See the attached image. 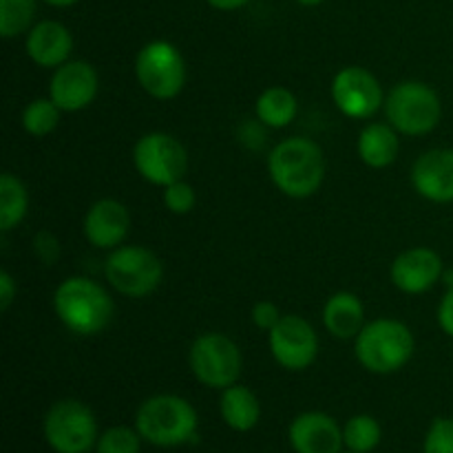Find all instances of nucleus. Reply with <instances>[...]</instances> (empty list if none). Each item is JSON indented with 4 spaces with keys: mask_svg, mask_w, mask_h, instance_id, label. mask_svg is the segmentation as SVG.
<instances>
[{
    "mask_svg": "<svg viewBox=\"0 0 453 453\" xmlns=\"http://www.w3.org/2000/svg\"><path fill=\"white\" fill-rule=\"evenodd\" d=\"M380 438H383V429L379 420L370 414L352 416L343 427V442L348 451L372 453L380 445Z\"/></svg>",
    "mask_w": 453,
    "mask_h": 453,
    "instance_id": "obj_24",
    "label": "nucleus"
},
{
    "mask_svg": "<svg viewBox=\"0 0 453 453\" xmlns=\"http://www.w3.org/2000/svg\"><path fill=\"white\" fill-rule=\"evenodd\" d=\"M60 113L51 97H38L31 100L22 111V128L31 137H47L60 124Z\"/></svg>",
    "mask_w": 453,
    "mask_h": 453,
    "instance_id": "obj_25",
    "label": "nucleus"
},
{
    "mask_svg": "<svg viewBox=\"0 0 453 453\" xmlns=\"http://www.w3.org/2000/svg\"><path fill=\"white\" fill-rule=\"evenodd\" d=\"M199 416L186 398L177 394H157L146 398L135 414V429L144 442L155 447L186 445L197 436Z\"/></svg>",
    "mask_w": 453,
    "mask_h": 453,
    "instance_id": "obj_3",
    "label": "nucleus"
},
{
    "mask_svg": "<svg viewBox=\"0 0 453 453\" xmlns=\"http://www.w3.org/2000/svg\"><path fill=\"white\" fill-rule=\"evenodd\" d=\"M16 279L9 274V270H0V310H3V312H7V310L12 308V303L16 301Z\"/></svg>",
    "mask_w": 453,
    "mask_h": 453,
    "instance_id": "obj_34",
    "label": "nucleus"
},
{
    "mask_svg": "<svg viewBox=\"0 0 453 453\" xmlns=\"http://www.w3.org/2000/svg\"><path fill=\"white\" fill-rule=\"evenodd\" d=\"M288 438L295 453H341L343 427L326 411H303L292 420Z\"/></svg>",
    "mask_w": 453,
    "mask_h": 453,
    "instance_id": "obj_16",
    "label": "nucleus"
},
{
    "mask_svg": "<svg viewBox=\"0 0 453 453\" xmlns=\"http://www.w3.org/2000/svg\"><path fill=\"white\" fill-rule=\"evenodd\" d=\"M31 246H34V255L38 257V261L42 265H56L58 261H60L62 246L60 242H58L56 234L49 233V230H38V233L34 234Z\"/></svg>",
    "mask_w": 453,
    "mask_h": 453,
    "instance_id": "obj_30",
    "label": "nucleus"
},
{
    "mask_svg": "<svg viewBox=\"0 0 453 453\" xmlns=\"http://www.w3.org/2000/svg\"><path fill=\"white\" fill-rule=\"evenodd\" d=\"M385 118L401 135L423 137L442 119L441 96L420 80L398 82L385 96Z\"/></svg>",
    "mask_w": 453,
    "mask_h": 453,
    "instance_id": "obj_5",
    "label": "nucleus"
},
{
    "mask_svg": "<svg viewBox=\"0 0 453 453\" xmlns=\"http://www.w3.org/2000/svg\"><path fill=\"white\" fill-rule=\"evenodd\" d=\"M29 211V193L13 173L0 175V230L9 233L22 224Z\"/></svg>",
    "mask_w": 453,
    "mask_h": 453,
    "instance_id": "obj_23",
    "label": "nucleus"
},
{
    "mask_svg": "<svg viewBox=\"0 0 453 453\" xmlns=\"http://www.w3.org/2000/svg\"><path fill=\"white\" fill-rule=\"evenodd\" d=\"M336 109L349 119H370L385 104V91L379 78L365 66H343L330 84Z\"/></svg>",
    "mask_w": 453,
    "mask_h": 453,
    "instance_id": "obj_11",
    "label": "nucleus"
},
{
    "mask_svg": "<svg viewBox=\"0 0 453 453\" xmlns=\"http://www.w3.org/2000/svg\"><path fill=\"white\" fill-rule=\"evenodd\" d=\"M268 345L277 365L288 372L308 370L319 357L317 332L299 314H283L277 327L268 332Z\"/></svg>",
    "mask_w": 453,
    "mask_h": 453,
    "instance_id": "obj_12",
    "label": "nucleus"
},
{
    "mask_svg": "<svg viewBox=\"0 0 453 453\" xmlns=\"http://www.w3.org/2000/svg\"><path fill=\"white\" fill-rule=\"evenodd\" d=\"M164 206H166L168 212L173 215H188L190 211L197 203V195H195V188L186 180L175 181V184L166 186L164 188Z\"/></svg>",
    "mask_w": 453,
    "mask_h": 453,
    "instance_id": "obj_28",
    "label": "nucleus"
},
{
    "mask_svg": "<svg viewBox=\"0 0 453 453\" xmlns=\"http://www.w3.org/2000/svg\"><path fill=\"white\" fill-rule=\"evenodd\" d=\"M401 150L398 131L389 122H372L358 133L357 153L365 166L374 171L392 166Z\"/></svg>",
    "mask_w": 453,
    "mask_h": 453,
    "instance_id": "obj_20",
    "label": "nucleus"
},
{
    "mask_svg": "<svg viewBox=\"0 0 453 453\" xmlns=\"http://www.w3.org/2000/svg\"><path fill=\"white\" fill-rule=\"evenodd\" d=\"M348 453H357V451H348Z\"/></svg>",
    "mask_w": 453,
    "mask_h": 453,
    "instance_id": "obj_39",
    "label": "nucleus"
},
{
    "mask_svg": "<svg viewBox=\"0 0 453 453\" xmlns=\"http://www.w3.org/2000/svg\"><path fill=\"white\" fill-rule=\"evenodd\" d=\"M299 4H303V7H319V4H323L326 0H296Z\"/></svg>",
    "mask_w": 453,
    "mask_h": 453,
    "instance_id": "obj_37",
    "label": "nucleus"
},
{
    "mask_svg": "<svg viewBox=\"0 0 453 453\" xmlns=\"http://www.w3.org/2000/svg\"><path fill=\"white\" fill-rule=\"evenodd\" d=\"M25 51L34 65L42 66V69H58L71 60L73 35L58 20L35 22L27 31Z\"/></svg>",
    "mask_w": 453,
    "mask_h": 453,
    "instance_id": "obj_18",
    "label": "nucleus"
},
{
    "mask_svg": "<svg viewBox=\"0 0 453 453\" xmlns=\"http://www.w3.org/2000/svg\"><path fill=\"white\" fill-rule=\"evenodd\" d=\"M135 80L146 96L168 102L184 91L186 62L180 49L168 40H153L135 56Z\"/></svg>",
    "mask_w": 453,
    "mask_h": 453,
    "instance_id": "obj_7",
    "label": "nucleus"
},
{
    "mask_svg": "<svg viewBox=\"0 0 453 453\" xmlns=\"http://www.w3.org/2000/svg\"><path fill=\"white\" fill-rule=\"evenodd\" d=\"M206 3L217 12H237V9L246 7L250 0H206Z\"/></svg>",
    "mask_w": 453,
    "mask_h": 453,
    "instance_id": "obj_35",
    "label": "nucleus"
},
{
    "mask_svg": "<svg viewBox=\"0 0 453 453\" xmlns=\"http://www.w3.org/2000/svg\"><path fill=\"white\" fill-rule=\"evenodd\" d=\"M219 414L224 423L228 425L233 432L246 434L259 425L261 420V403L255 396V392L243 385H230V388L221 389L219 398Z\"/></svg>",
    "mask_w": 453,
    "mask_h": 453,
    "instance_id": "obj_21",
    "label": "nucleus"
},
{
    "mask_svg": "<svg viewBox=\"0 0 453 453\" xmlns=\"http://www.w3.org/2000/svg\"><path fill=\"white\" fill-rule=\"evenodd\" d=\"M411 186L434 203L453 202V149H432L411 166Z\"/></svg>",
    "mask_w": 453,
    "mask_h": 453,
    "instance_id": "obj_17",
    "label": "nucleus"
},
{
    "mask_svg": "<svg viewBox=\"0 0 453 453\" xmlns=\"http://www.w3.org/2000/svg\"><path fill=\"white\" fill-rule=\"evenodd\" d=\"M250 319L252 323H255V327H259L261 332H270L277 327V323L281 321L283 314L281 310L277 308V303H273V301H259V303H255V308H252Z\"/></svg>",
    "mask_w": 453,
    "mask_h": 453,
    "instance_id": "obj_31",
    "label": "nucleus"
},
{
    "mask_svg": "<svg viewBox=\"0 0 453 453\" xmlns=\"http://www.w3.org/2000/svg\"><path fill=\"white\" fill-rule=\"evenodd\" d=\"M104 274L115 292L128 299H144L162 286L164 264L149 248L122 243L106 257Z\"/></svg>",
    "mask_w": 453,
    "mask_h": 453,
    "instance_id": "obj_6",
    "label": "nucleus"
},
{
    "mask_svg": "<svg viewBox=\"0 0 453 453\" xmlns=\"http://www.w3.org/2000/svg\"><path fill=\"white\" fill-rule=\"evenodd\" d=\"M268 173L279 193L286 197H312L326 180L323 149L310 137H288L268 153Z\"/></svg>",
    "mask_w": 453,
    "mask_h": 453,
    "instance_id": "obj_1",
    "label": "nucleus"
},
{
    "mask_svg": "<svg viewBox=\"0 0 453 453\" xmlns=\"http://www.w3.org/2000/svg\"><path fill=\"white\" fill-rule=\"evenodd\" d=\"M53 310L75 336H97L109 327L115 305L109 292L88 277H69L53 292Z\"/></svg>",
    "mask_w": 453,
    "mask_h": 453,
    "instance_id": "obj_2",
    "label": "nucleus"
},
{
    "mask_svg": "<svg viewBox=\"0 0 453 453\" xmlns=\"http://www.w3.org/2000/svg\"><path fill=\"white\" fill-rule=\"evenodd\" d=\"M416 349L410 327L396 319H374L354 339V354L372 374H394L411 361Z\"/></svg>",
    "mask_w": 453,
    "mask_h": 453,
    "instance_id": "obj_4",
    "label": "nucleus"
},
{
    "mask_svg": "<svg viewBox=\"0 0 453 453\" xmlns=\"http://www.w3.org/2000/svg\"><path fill=\"white\" fill-rule=\"evenodd\" d=\"M100 88V78L91 62L69 60L58 66L49 82V97L65 113H78L93 104Z\"/></svg>",
    "mask_w": 453,
    "mask_h": 453,
    "instance_id": "obj_13",
    "label": "nucleus"
},
{
    "mask_svg": "<svg viewBox=\"0 0 453 453\" xmlns=\"http://www.w3.org/2000/svg\"><path fill=\"white\" fill-rule=\"evenodd\" d=\"M442 274H445L442 257L425 246L403 250L389 268V279L394 286L411 296L432 290L438 281H442Z\"/></svg>",
    "mask_w": 453,
    "mask_h": 453,
    "instance_id": "obj_14",
    "label": "nucleus"
},
{
    "mask_svg": "<svg viewBox=\"0 0 453 453\" xmlns=\"http://www.w3.org/2000/svg\"><path fill=\"white\" fill-rule=\"evenodd\" d=\"M35 0H0V35L18 38L34 27Z\"/></svg>",
    "mask_w": 453,
    "mask_h": 453,
    "instance_id": "obj_26",
    "label": "nucleus"
},
{
    "mask_svg": "<svg viewBox=\"0 0 453 453\" xmlns=\"http://www.w3.org/2000/svg\"><path fill=\"white\" fill-rule=\"evenodd\" d=\"M264 128H268V127H265V124H261L259 119H255V122H252V119L248 122L246 119V122H242V127H239V131H237L239 142H242L248 150H259L265 142Z\"/></svg>",
    "mask_w": 453,
    "mask_h": 453,
    "instance_id": "obj_32",
    "label": "nucleus"
},
{
    "mask_svg": "<svg viewBox=\"0 0 453 453\" xmlns=\"http://www.w3.org/2000/svg\"><path fill=\"white\" fill-rule=\"evenodd\" d=\"M188 365L203 388L226 389L242 376L243 357L230 336L221 332H206L190 345Z\"/></svg>",
    "mask_w": 453,
    "mask_h": 453,
    "instance_id": "obj_9",
    "label": "nucleus"
},
{
    "mask_svg": "<svg viewBox=\"0 0 453 453\" xmlns=\"http://www.w3.org/2000/svg\"><path fill=\"white\" fill-rule=\"evenodd\" d=\"M423 453H453V418H436L429 425Z\"/></svg>",
    "mask_w": 453,
    "mask_h": 453,
    "instance_id": "obj_29",
    "label": "nucleus"
},
{
    "mask_svg": "<svg viewBox=\"0 0 453 453\" xmlns=\"http://www.w3.org/2000/svg\"><path fill=\"white\" fill-rule=\"evenodd\" d=\"M47 4H51V7H58V9H65V7H73L78 0H44Z\"/></svg>",
    "mask_w": 453,
    "mask_h": 453,
    "instance_id": "obj_36",
    "label": "nucleus"
},
{
    "mask_svg": "<svg viewBox=\"0 0 453 453\" xmlns=\"http://www.w3.org/2000/svg\"><path fill=\"white\" fill-rule=\"evenodd\" d=\"M438 326L449 339H453V288H447L445 296L438 303Z\"/></svg>",
    "mask_w": 453,
    "mask_h": 453,
    "instance_id": "obj_33",
    "label": "nucleus"
},
{
    "mask_svg": "<svg viewBox=\"0 0 453 453\" xmlns=\"http://www.w3.org/2000/svg\"><path fill=\"white\" fill-rule=\"evenodd\" d=\"M44 441L56 453H88L97 445V420L91 407L65 398L49 407L44 416Z\"/></svg>",
    "mask_w": 453,
    "mask_h": 453,
    "instance_id": "obj_8",
    "label": "nucleus"
},
{
    "mask_svg": "<svg viewBox=\"0 0 453 453\" xmlns=\"http://www.w3.org/2000/svg\"><path fill=\"white\" fill-rule=\"evenodd\" d=\"M142 441L135 427H124V425H115L109 427L104 434H100L96 445V453H140Z\"/></svg>",
    "mask_w": 453,
    "mask_h": 453,
    "instance_id": "obj_27",
    "label": "nucleus"
},
{
    "mask_svg": "<svg viewBox=\"0 0 453 453\" xmlns=\"http://www.w3.org/2000/svg\"><path fill=\"white\" fill-rule=\"evenodd\" d=\"M323 326L339 341L357 339L365 327V305L354 292H334L323 305Z\"/></svg>",
    "mask_w": 453,
    "mask_h": 453,
    "instance_id": "obj_19",
    "label": "nucleus"
},
{
    "mask_svg": "<svg viewBox=\"0 0 453 453\" xmlns=\"http://www.w3.org/2000/svg\"><path fill=\"white\" fill-rule=\"evenodd\" d=\"M299 113V100L286 87H270L257 97L255 115L268 128L290 127Z\"/></svg>",
    "mask_w": 453,
    "mask_h": 453,
    "instance_id": "obj_22",
    "label": "nucleus"
},
{
    "mask_svg": "<svg viewBox=\"0 0 453 453\" xmlns=\"http://www.w3.org/2000/svg\"><path fill=\"white\" fill-rule=\"evenodd\" d=\"M131 230V212L118 199H97L82 221L84 239L97 250H115Z\"/></svg>",
    "mask_w": 453,
    "mask_h": 453,
    "instance_id": "obj_15",
    "label": "nucleus"
},
{
    "mask_svg": "<svg viewBox=\"0 0 453 453\" xmlns=\"http://www.w3.org/2000/svg\"><path fill=\"white\" fill-rule=\"evenodd\" d=\"M442 281L447 283V288H453V270H445V274H442Z\"/></svg>",
    "mask_w": 453,
    "mask_h": 453,
    "instance_id": "obj_38",
    "label": "nucleus"
},
{
    "mask_svg": "<svg viewBox=\"0 0 453 453\" xmlns=\"http://www.w3.org/2000/svg\"><path fill=\"white\" fill-rule=\"evenodd\" d=\"M133 166L142 180L166 188L184 180L188 173V153L175 135L153 131L142 135L133 146Z\"/></svg>",
    "mask_w": 453,
    "mask_h": 453,
    "instance_id": "obj_10",
    "label": "nucleus"
}]
</instances>
